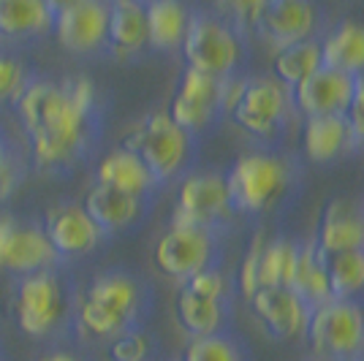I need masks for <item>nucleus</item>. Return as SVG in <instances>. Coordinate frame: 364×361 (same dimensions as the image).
<instances>
[{"label":"nucleus","mask_w":364,"mask_h":361,"mask_svg":"<svg viewBox=\"0 0 364 361\" xmlns=\"http://www.w3.org/2000/svg\"><path fill=\"white\" fill-rule=\"evenodd\" d=\"M95 87L87 76L68 82H33L19 90L16 109L31 131L33 158L41 168L63 166L85 144Z\"/></svg>","instance_id":"f257e3e1"},{"label":"nucleus","mask_w":364,"mask_h":361,"mask_svg":"<svg viewBox=\"0 0 364 361\" xmlns=\"http://www.w3.org/2000/svg\"><path fill=\"white\" fill-rule=\"evenodd\" d=\"M291 163L272 152H247L228 168L226 188L231 207L240 212H264L286 196Z\"/></svg>","instance_id":"f03ea898"},{"label":"nucleus","mask_w":364,"mask_h":361,"mask_svg":"<svg viewBox=\"0 0 364 361\" xmlns=\"http://www.w3.org/2000/svg\"><path fill=\"white\" fill-rule=\"evenodd\" d=\"M304 334L318 359H359L364 353V310L353 299L321 301L310 310Z\"/></svg>","instance_id":"7ed1b4c3"},{"label":"nucleus","mask_w":364,"mask_h":361,"mask_svg":"<svg viewBox=\"0 0 364 361\" xmlns=\"http://www.w3.org/2000/svg\"><path fill=\"white\" fill-rule=\"evenodd\" d=\"M139 313V288L136 283L120 274L109 271L95 277L82 299L79 320L95 337H117L131 329Z\"/></svg>","instance_id":"20e7f679"},{"label":"nucleus","mask_w":364,"mask_h":361,"mask_svg":"<svg viewBox=\"0 0 364 361\" xmlns=\"http://www.w3.org/2000/svg\"><path fill=\"white\" fill-rule=\"evenodd\" d=\"M122 147L136 152L141 163L150 168L155 182H161L180 174L191 152V136L168 117V112H150L125 136Z\"/></svg>","instance_id":"39448f33"},{"label":"nucleus","mask_w":364,"mask_h":361,"mask_svg":"<svg viewBox=\"0 0 364 361\" xmlns=\"http://www.w3.org/2000/svg\"><path fill=\"white\" fill-rule=\"evenodd\" d=\"M180 46L188 68L215 79H226L234 74L237 63L242 58V44L237 31L226 19L213 14H191Z\"/></svg>","instance_id":"423d86ee"},{"label":"nucleus","mask_w":364,"mask_h":361,"mask_svg":"<svg viewBox=\"0 0 364 361\" xmlns=\"http://www.w3.org/2000/svg\"><path fill=\"white\" fill-rule=\"evenodd\" d=\"M231 198H228L226 174L220 171H196L188 174L180 185V196L171 212V226L182 228H204L223 223L231 215Z\"/></svg>","instance_id":"0eeeda50"},{"label":"nucleus","mask_w":364,"mask_h":361,"mask_svg":"<svg viewBox=\"0 0 364 361\" xmlns=\"http://www.w3.org/2000/svg\"><path fill=\"white\" fill-rule=\"evenodd\" d=\"M291 109V90L283 87L274 76H253L245 82L242 95L237 98L234 109L228 112L231 120L245 134L269 139L280 131Z\"/></svg>","instance_id":"6e6552de"},{"label":"nucleus","mask_w":364,"mask_h":361,"mask_svg":"<svg viewBox=\"0 0 364 361\" xmlns=\"http://www.w3.org/2000/svg\"><path fill=\"white\" fill-rule=\"evenodd\" d=\"M215 239L204 228L171 226L155 244V266L177 283H188L193 274L213 266Z\"/></svg>","instance_id":"1a4fd4ad"},{"label":"nucleus","mask_w":364,"mask_h":361,"mask_svg":"<svg viewBox=\"0 0 364 361\" xmlns=\"http://www.w3.org/2000/svg\"><path fill=\"white\" fill-rule=\"evenodd\" d=\"M58 253L46 239L44 228L22 226L11 215H0V269L36 274L49 271Z\"/></svg>","instance_id":"9d476101"},{"label":"nucleus","mask_w":364,"mask_h":361,"mask_svg":"<svg viewBox=\"0 0 364 361\" xmlns=\"http://www.w3.org/2000/svg\"><path fill=\"white\" fill-rule=\"evenodd\" d=\"M52 28L58 41L71 52H92L107 44L109 6L101 0H71L55 6Z\"/></svg>","instance_id":"9b49d317"},{"label":"nucleus","mask_w":364,"mask_h":361,"mask_svg":"<svg viewBox=\"0 0 364 361\" xmlns=\"http://www.w3.org/2000/svg\"><path fill=\"white\" fill-rule=\"evenodd\" d=\"M63 313V288L52 271L22 277L16 291V323L25 334H46Z\"/></svg>","instance_id":"f8f14e48"},{"label":"nucleus","mask_w":364,"mask_h":361,"mask_svg":"<svg viewBox=\"0 0 364 361\" xmlns=\"http://www.w3.org/2000/svg\"><path fill=\"white\" fill-rule=\"evenodd\" d=\"M218 112H220V79L185 68L180 90L171 98L168 117L191 136L196 131H204Z\"/></svg>","instance_id":"ddd939ff"},{"label":"nucleus","mask_w":364,"mask_h":361,"mask_svg":"<svg viewBox=\"0 0 364 361\" xmlns=\"http://www.w3.org/2000/svg\"><path fill=\"white\" fill-rule=\"evenodd\" d=\"M356 79L321 65L296 87H291V101L304 117H323V114H346L353 98Z\"/></svg>","instance_id":"4468645a"},{"label":"nucleus","mask_w":364,"mask_h":361,"mask_svg":"<svg viewBox=\"0 0 364 361\" xmlns=\"http://www.w3.org/2000/svg\"><path fill=\"white\" fill-rule=\"evenodd\" d=\"M44 234L58 256H82L101 242L104 231L79 204H58L46 212Z\"/></svg>","instance_id":"2eb2a0df"},{"label":"nucleus","mask_w":364,"mask_h":361,"mask_svg":"<svg viewBox=\"0 0 364 361\" xmlns=\"http://www.w3.org/2000/svg\"><path fill=\"white\" fill-rule=\"evenodd\" d=\"M256 28L274 49L302 44L307 38H313L316 9L304 0H269L264 3Z\"/></svg>","instance_id":"dca6fc26"},{"label":"nucleus","mask_w":364,"mask_h":361,"mask_svg":"<svg viewBox=\"0 0 364 361\" xmlns=\"http://www.w3.org/2000/svg\"><path fill=\"white\" fill-rule=\"evenodd\" d=\"M250 310L269 334L283 340L304 334L310 320V307L291 288H258L250 296Z\"/></svg>","instance_id":"f3484780"},{"label":"nucleus","mask_w":364,"mask_h":361,"mask_svg":"<svg viewBox=\"0 0 364 361\" xmlns=\"http://www.w3.org/2000/svg\"><path fill=\"white\" fill-rule=\"evenodd\" d=\"M316 247L321 256L364 250V212L348 198H332L321 215Z\"/></svg>","instance_id":"a211bd4d"},{"label":"nucleus","mask_w":364,"mask_h":361,"mask_svg":"<svg viewBox=\"0 0 364 361\" xmlns=\"http://www.w3.org/2000/svg\"><path fill=\"white\" fill-rule=\"evenodd\" d=\"M302 152L316 161V163H326L356 144V136L350 131L346 114H323V117H304L302 136H299Z\"/></svg>","instance_id":"6ab92c4d"},{"label":"nucleus","mask_w":364,"mask_h":361,"mask_svg":"<svg viewBox=\"0 0 364 361\" xmlns=\"http://www.w3.org/2000/svg\"><path fill=\"white\" fill-rule=\"evenodd\" d=\"M321 44V65L353 79L364 76V25L356 19H343L326 33Z\"/></svg>","instance_id":"aec40b11"},{"label":"nucleus","mask_w":364,"mask_h":361,"mask_svg":"<svg viewBox=\"0 0 364 361\" xmlns=\"http://www.w3.org/2000/svg\"><path fill=\"white\" fill-rule=\"evenodd\" d=\"M95 177H98V185H107L112 190H120V193L136 198H141L155 185L150 168L141 163L136 152L125 150V147H117L109 155H104Z\"/></svg>","instance_id":"412c9836"},{"label":"nucleus","mask_w":364,"mask_h":361,"mask_svg":"<svg viewBox=\"0 0 364 361\" xmlns=\"http://www.w3.org/2000/svg\"><path fill=\"white\" fill-rule=\"evenodd\" d=\"M107 41L114 55L128 58L147 44V11L136 0H117L109 6Z\"/></svg>","instance_id":"4be33fe9"},{"label":"nucleus","mask_w":364,"mask_h":361,"mask_svg":"<svg viewBox=\"0 0 364 361\" xmlns=\"http://www.w3.org/2000/svg\"><path fill=\"white\" fill-rule=\"evenodd\" d=\"M85 212L101 231H117V228L131 226L141 212V198L112 190L107 185H92L85 198Z\"/></svg>","instance_id":"5701e85b"},{"label":"nucleus","mask_w":364,"mask_h":361,"mask_svg":"<svg viewBox=\"0 0 364 361\" xmlns=\"http://www.w3.org/2000/svg\"><path fill=\"white\" fill-rule=\"evenodd\" d=\"M177 318H180L182 329L193 337H213L220 334L223 323H226V304L223 299H213V296H201L182 286L180 296H177Z\"/></svg>","instance_id":"b1692460"},{"label":"nucleus","mask_w":364,"mask_h":361,"mask_svg":"<svg viewBox=\"0 0 364 361\" xmlns=\"http://www.w3.org/2000/svg\"><path fill=\"white\" fill-rule=\"evenodd\" d=\"M291 291L313 310L321 301L332 299L329 293V280H326V266H323V256L316 247V242L299 244V258H296V269L291 277Z\"/></svg>","instance_id":"393cba45"},{"label":"nucleus","mask_w":364,"mask_h":361,"mask_svg":"<svg viewBox=\"0 0 364 361\" xmlns=\"http://www.w3.org/2000/svg\"><path fill=\"white\" fill-rule=\"evenodd\" d=\"M144 11H147V44L158 49H174L182 44L191 19V11L182 3L155 0L144 6Z\"/></svg>","instance_id":"a878e982"},{"label":"nucleus","mask_w":364,"mask_h":361,"mask_svg":"<svg viewBox=\"0 0 364 361\" xmlns=\"http://www.w3.org/2000/svg\"><path fill=\"white\" fill-rule=\"evenodd\" d=\"M55 3L41 0H0V36H31L52 28Z\"/></svg>","instance_id":"bb28decb"},{"label":"nucleus","mask_w":364,"mask_h":361,"mask_svg":"<svg viewBox=\"0 0 364 361\" xmlns=\"http://www.w3.org/2000/svg\"><path fill=\"white\" fill-rule=\"evenodd\" d=\"M321 68V44L316 38H307L302 44L277 49L272 58L274 79L283 87H296L310 74H316Z\"/></svg>","instance_id":"cd10ccee"},{"label":"nucleus","mask_w":364,"mask_h":361,"mask_svg":"<svg viewBox=\"0 0 364 361\" xmlns=\"http://www.w3.org/2000/svg\"><path fill=\"white\" fill-rule=\"evenodd\" d=\"M296 258H299V244L277 237L267 239L264 253H261V266H258V283L261 288H289L294 269H296Z\"/></svg>","instance_id":"c85d7f7f"},{"label":"nucleus","mask_w":364,"mask_h":361,"mask_svg":"<svg viewBox=\"0 0 364 361\" xmlns=\"http://www.w3.org/2000/svg\"><path fill=\"white\" fill-rule=\"evenodd\" d=\"M332 299H353L364 291V250L323 256Z\"/></svg>","instance_id":"c756f323"},{"label":"nucleus","mask_w":364,"mask_h":361,"mask_svg":"<svg viewBox=\"0 0 364 361\" xmlns=\"http://www.w3.org/2000/svg\"><path fill=\"white\" fill-rule=\"evenodd\" d=\"M182 361H245L240 345L226 337V334H213V337H193Z\"/></svg>","instance_id":"7c9ffc66"},{"label":"nucleus","mask_w":364,"mask_h":361,"mask_svg":"<svg viewBox=\"0 0 364 361\" xmlns=\"http://www.w3.org/2000/svg\"><path fill=\"white\" fill-rule=\"evenodd\" d=\"M150 353V340L141 331H122L109 345V359L112 361H144Z\"/></svg>","instance_id":"2f4dec72"},{"label":"nucleus","mask_w":364,"mask_h":361,"mask_svg":"<svg viewBox=\"0 0 364 361\" xmlns=\"http://www.w3.org/2000/svg\"><path fill=\"white\" fill-rule=\"evenodd\" d=\"M264 244H267V237H264V234H256L242 258V266H240V288H242V293L247 299L261 288V283H258V266H261Z\"/></svg>","instance_id":"473e14b6"},{"label":"nucleus","mask_w":364,"mask_h":361,"mask_svg":"<svg viewBox=\"0 0 364 361\" xmlns=\"http://www.w3.org/2000/svg\"><path fill=\"white\" fill-rule=\"evenodd\" d=\"M185 288H188V291H193V293H201V296L226 299L228 283H226V277H223V271L207 266V269H201L198 274H193V277L185 283Z\"/></svg>","instance_id":"72a5a7b5"},{"label":"nucleus","mask_w":364,"mask_h":361,"mask_svg":"<svg viewBox=\"0 0 364 361\" xmlns=\"http://www.w3.org/2000/svg\"><path fill=\"white\" fill-rule=\"evenodd\" d=\"M25 82V71L14 58H0V98L19 95Z\"/></svg>","instance_id":"f704fd0d"},{"label":"nucleus","mask_w":364,"mask_h":361,"mask_svg":"<svg viewBox=\"0 0 364 361\" xmlns=\"http://www.w3.org/2000/svg\"><path fill=\"white\" fill-rule=\"evenodd\" d=\"M346 120H348L350 131L356 136V144H364V76L356 79V87H353V98H350L348 109H346Z\"/></svg>","instance_id":"c9c22d12"},{"label":"nucleus","mask_w":364,"mask_h":361,"mask_svg":"<svg viewBox=\"0 0 364 361\" xmlns=\"http://www.w3.org/2000/svg\"><path fill=\"white\" fill-rule=\"evenodd\" d=\"M16 188V174L11 166H6L3 171H0V198H9L11 196V190Z\"/></svg>","instance_id":"e433bc0d"},{"label":"nucleus","mask_w":364,"mask_h":361,"mask_svg":"<svg viewBox=\"0 0 364 361\" xmlns=\"http://www.w3.org/2000/svg\"><path fill=\"white\" fill-rule=\"evenodd\" d=\"M41 361H76L71 353H49V356H44Z\"/></svg>","instance_id":"4c0bfd02"},{"label":"nucleus","mask_w":364,"mask_h":361,"mask_svg":"<svg viewBox=\"0 0 364 361\" xmlns=\"http://www.w3.org/2000/svg\"><path fill=\"white\" fill-rule=\"evenodd\" d=\"M9 166V161H6V147H3V141H0V171Z\"/></svg>","instance_id":"58836bf2"},{"label":"nucleus","mask_w":364,"mask_h":361,"mask_svg":"<svg viewBox=\"0 0 364 361\" xmlns=\"http://www.w3.org/2000/svg\"><path fill=\"white\" fill-rule=\"evenodd\" d=\"M362 361H364V359H362Z\"/></svg>","instance_id":"ea45409f"}]
</instances>
